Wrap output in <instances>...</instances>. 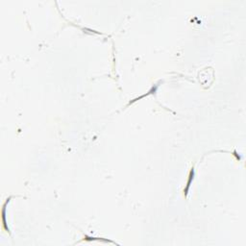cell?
<instances>
[{
  "label": "cell",
  "instance_id": "obj_3",
  "mask_svg": "<svg viewBox=\"0 0 246 246\" xmlns=\"http://www.w3.org/2000/svg\"><path fill=\"white\" fill-rule=\"evenodd\" d=\"M84 240H87V241H89V240H97V241H101V240H104L106 242H111V243H115L113 241H110V240H107V239H99V238H91L85 234V238H84Z\"/></svg>",
  "mask_w": 246,
  "mask_h": 246
},
{
  "label": "cell",
  "instance_id": "obj_2",
  "mask_svg": "<svg viewBox=\"0 0 246 246\" xmlns=\"http://www.w3.org/2000/svg\"><path fill=\"white\" fill-rule=\"evenodd\" d=\"M12 198V197H10L9 199H7V201L4 203L3 205V211H2V220H3V228L6 230V232H8L10 234V230L9 228L7 227V222H6V206H7V203L10 201V199Z\"/></svg>",
  "mask_w": 246,
  "mask_h": 246
},
{
  "label": "cell",
  "instance_id": "obj_1",
  "mask_svg": "<svg viewBox=\"0 0 246 246\" xmlns=\"http://www.w3.org/2000/svg\"><path fill=\"white\" fill-rule=\"evenodd\" d=\"M194 175H195V170L194 168L192 167V168L191 169V171H189V174H188V180H187V187H185L184 189V194L185 196L187 197V193H188V191H189V187H191V185L193 181V179H194Z\"/></svg>",
  "mask_w": 246,
  "mask_h": 246
}]
</instances>
